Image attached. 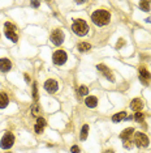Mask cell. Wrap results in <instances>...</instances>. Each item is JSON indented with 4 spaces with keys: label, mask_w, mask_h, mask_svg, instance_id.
I'll list each match as a JSON object with an SVG mask.
<instances>
[{
    "label": "cell",
    "mask_w": 151,
    "mask_h": 153,
    "mask_svg": "<svg viewBox=\"0 0 151 153\" xmlns=\"http://www.w3.org/2000/svg\"><path fill=\"white\" fill-rule=\"evenodd\" d=\"M91 20L96 26H104L111 20V13L104 9H98L91 15Z\"/></svg>",
    "instance_id": "6da1fadb"
},
{
    "label": "cell",
    "mask_w": 151,
    "mask_h": 153,
    "mask_svg": "<svg viewBox=\"0 0 151 153\" xmlns=\"http://www.w3.org/2000/svg\"><path fill=\"white\" fill-rule=\"evenodd\" d=\"M72 30H73V33H76L77 35L83 37V35H86L89 32V25L86 24V21L81 20V18H77V20H74V22L72 24Z\"/></svg>",
    "instance_id": "7a4b0ae2"
},
{
    "label": "cell",
    "mask_w": 151,
    "mask_h": 153,
    "mask_svg": "<svg viewBox=\"0 0 151 153\" xmlns=\"http://www.w3.org/2000/svg\"><path fill=\"white\" fill-rule=\"evenodd\" d=\"M15 144V135L10 132H7L3 135L1 140H0V148L1 149H9Z\"/></svg>",
    "instance_id": "3957f363"
},
{
    "label": "cell",
    "mask_w": 151,
    "mask_h": 153,
    "mask_svg": "<svg viewBox=\"0 0 151 153\" xmlns=\"http://www.w3.org/2000/svg\"><path fill=\"white\" fill-rule=\"evenodd\" d=\"M52 60H54V63L56 66H63L68 60V55H66V52L64 50H57L52 55Z\"/></svg>",
    "instance_id": "277c9868"
},
{
    "label": "cell",
    "mask_w": 151,
    "mask_h": 153,
    "mask_svg": "<svg viewBox=\"0 0 151 153\" xmlns=\"http://www.w3.org/2000/svg\"><path fill=\"white\" fill-rule=\"evenodd\" d=\"M134 141H136L138 148H147L150 144L149 137L142 132H136V135H134Z\"/></svg>",
    "instance_id": "5b68a950"
},
{
    "label": "cell",
    "mask_w": 151,
    "mask_h": 153,
    "mask_svg": "<svg viewBox=\"0 0 151 153\" xmlns=\"http://www.w3.org/2000/svg\"><path fill=\"white\" fill-rule=\"evenodd\" d=\"M64 41V34L60 29H55L51 34V42L55 44V46H60Z\"/></svg>",
    "instance_id": "8992f818"
},
{
    "label": "cell",
    "mask_w": 151,
    "mask_h": 153,
    "mask_svg": "<svg viewBox=\"0 0 151 153\" xmlns=\"http://www.w3.org/2000/svg\"><path fill=\"white\" fill-rule=\"evenodd\" d=\"M44 89H46L48 93H55V92L59 89V85H57V81L54 79H50L44 82Z\"/></svg>",
    "instance_id": "52a82bcc"
},
{
    "label": "cell",
    "mask_w": 151,
    "mask_h": 153,
    "mask_svg": "<svg viewBox=\"0 0 151 153\" xmlns=\"http://www.w3.org/2000/svg\"><path fill=\"white\" fill-rule=\"evenodd\" d=\"M96 68H98V71L102 72L103 76L107 77V79L110 80L111 82H113V81H115V77H113V75L111 73V71H110V68H108V67H106L104 64H98V66H96Z\"/></svg>",
    "instance_id": "ba28073f"
},
{
    "label": "cell",
    "mask_w": 151,
    "mask_h": 153,
    "mask_svg": "<svg viewBox=\"0 0 151 153\" xmlns=\"http://www.w3.org/2000/svg\"><path fill=\"white\" fill-rule=\"evenodd\" d=\"M10 68H12V63H10V60L7 59V58H1V59H0V71L1 72H8Z\"/></svg>",
    "instance_id": "9c48e42d"
},
{
    "label": "cell",
    "mask_w": 151,
    "mask_h": 153,
    "mask_svg": "<svg viewBox=\"0 0 151 153\" xmlns=\"http://www.w3.org/2000/svg\"><path fill=\"white\" fill-rule=\"evenodd\" d=\"M142 107H143V102H142V99H139V98H134L132 101V104H130V109H132L133 111H136V113L141 111Z\"/></svg>",
    "instance_id": "30bf717a"
},
{
    "label": "cell",
    "mask_w": 151,
    "mask_h": 153,
    "mask_svg": "<svg viewBox=\"0 0 151 153\" xmlns=\"http://www.w3.org/2000/svg\"><path fill=\"white\" fill-rule=\"evenodd\" d=\"M139 77H141V80H142V81H143V84H149V82H147V81H150L151 75H150L149 72L146 71V68L141 67V68H139Z\"/></svg>",
    "instance_id": "8fae6325"
},
{
    "label": "cell",
    "mask_w": 151,
    "mask_h": 153,
    "mask_svg": "<svg viewBox=\"0 0 151 153\" xmlns=\"http://www.w3.org/2000/svg\"><path fill=\"white\" fill-rule=\"evenodd\" d=\"M47 126V122L44 121V118H38L37 119V123H35V132L41 133L44 130V127Z\"/></svg>",
    "instance_id": "7c38bea8"
},
{
    "label": "cell",
    "mask_w": 151,
    "mask_h": 153,
    "mask_svg": "<svg viewBox=\"0 0 151 153\" xmlns=\"http://www.w3.org/2000/svg\"><path fill=\"white\" fill-rule=\"evenodd\" d=\"M85 104H86V106H87V107L94 109V107L98 106V98H96V97H94V96H90V97H87V98H86Z\"/></svg>",
    "instance_id": "4fadbf2b"
},
{
    "label": "cell",
    "mask_w": 151,
    "mask_h": 153,
    "mask_svg": "<svg viewBox=\"0 0 151 153\" xmlns=\"http://www.w3.org/2000/svg\"><path fill=\"white\" fill-rule=\"evenodd\" d=\"M9 104V99H8V96L5 93H0V109H5Z\"/></svg>",
    "instance_id": "5bb4252c"
},
{
    "label": "cell",
    "mask_w": 151,
    "mask_h": 153,
    "mask_svg": "<svg viewBox=\"0 0 151 153\" xmlns=\"http://www.w3.org/2000/svg\"><path fill=\"white\" fill-rule=\"evenodd\" d=\"M134 133V130L130 127V128H127L124 130V131L121 132V135H120V137L122 139V140H129V137Z\"/></svg>",
    "instance_id": "9a60e30c"
},
{
    "label": "cell",
    "mask_w": 151,
    "mask_h": 153,
    "mask_svg": "<svg viewBox=\"0 0 151 153\" xmlns=\"http://www.w3.org/2000/svg\"><path fill=\"white\" fill-rule=\"evenodd\" d=\"M127 118V113L125 111H120V113H117V114H115V115L112 116V122H121V121H124V119Z\"/></svg>",
    "instance_id": "2e32d148"
},
{
    "label": "cell",
    "mask_w": 151,
    "mask_h": 153,
    "mask_svg": "<svg viewBox=\"0 0 151 153\" xmlns=\"http://www.w3.org/2000/svg\"><path fill=\"white\" fill-rule=\"evenodd\" d=\"M77 49H78V51H81V52H86V51H89V50L91 49V44L86 43V42H81V43H78Z\"/></svg>",
    "instance_id": "e0dca14e"
},
{
    "label": "cell",
    "mask_w": 151,
    "mask_h": 153,
    "mask_svg": "<svg viewBox=\"0 0 151 153\" xmlns=\"http://www.w3.org/2000/svg\"><path fill=\"white\" fill-rule=\"evenodd\" d=\"M5 37L7 38H9L10 41H12L13 43H16L18 41V35L16 34L15 32H7V30H5Z\"/></svg>",
    "instance_id": "ac0fdd59"
},
{
    "label": "cell",
    "mask_w": 151,
    "mask_h": 153,
    "mask_svg": "<svg viewBox=\"0 0 151 153\" xmlns=\"http://www.w3.org/2000/svg\"><path fill=\"white\" fill-rule=\"evenodd\" d=\"M87 133H89V124H85V126L82 127V130H81V136H80V139L81 140H86L87 139Z\"/></svg>",
    "instance_id": "d6986e66"
},
{
    "label": "cell",
    "mask_w": 151,
    "mask_h": 153,
    "mask_svg": "<svg viewBox=\"0 0 151 153\" xmlns=\"http://www.w3.org/2000/svg\"><path fill=\"white\" fill-rule=\"evenodd\" d=\"M139 8H141L143 12H149L151 8V1H141L139 3Z\"/></svg>",
    "instance_id": "ffe728a7"
},
{
    "label": "cell",
    "mask_w": 151,
    "mask_h": 153,
    "mask_svg": "<svg viewBox=\"0 0 151 153\" xmlns=\"http://www.w3.org/2000/svg\"><path fill=\"white\" fill-rule=\"evenodd\" d=\"M33 98H34V104L38 102V88H37V84L33 85Z\"/></svg>",
    "instance_id": "44dd1931"
},
{
    "label": "cell",
    "mask_w": 151,
    "mask_h": 153,
    "mask_svg": "<svg viewBox=\"0 0 151 153\" xmlns=\"http://www.w3.org/2000/svg\"><path fill=\"white\" fill-rule=\"evenodd\" d=\"M87 93H89V88L85 87V85L80 87V89H78V94H80V96H86Z\"/></svg>",
    "instance_id": "7402d4cb"
},
{
    "label": "cell",
    "mask_w": 151,
    "mask_h": 153,
    "mask_svg": "<svg viewBox=\"0 0 151 153\" xmlns=\"http://www.w3.org/2000/svg\"><path fill=\"white\" fill-rule=\"evenodd\" d=\"M4 26H5V30H7V32H15L16 30V26L12 24V22H5Z\"/></svg>",
    "instance_id": "603a6c76"
},
{
    "label": "cell",
    "mask_w": 151,
    "mask_h": 153,
    "mask_svg": "<svg viewBox=\"0 0 151 153\" xmlns=\"http://www.w3.org/2000/svg\"><path fill=\"white\" fill-rule=\"evenodd\" d=\"M134 119H136L137 122H143L145 121V114H142L141 111H138V113H136V115H134Z\"/></svg>",
    "instance_id": "cb8c5ba5"
},
{
    "label": "cell",
    "mask_w": 151,
    "mask_h": 153,
    "mask_svg": "<svg viewBox=\"0 0 151 153\" xmlns=\"http://www.w3.org/2000/svg\"><path fill=\"white\" fill-rule=\"evenodd\" d=\"M124 148H125V149H132V148H133L132 143H130L129 140H124Z\"/></svg>",
    "instance_id": "d4e9b609"
},
{
    "label": "cell",
    "mask_w": 151,
    "mask_h": 153,
    "mask_svg": "<svg viewBox=\"0 0 151 153\" xmlns=\"http://www.w3.org/2000/svg\"><path fill=\"white\" fill-rule=\"evenodd\" d=\"M31 113H33V115H37V114H38V104H34V105H33Z\"/></svg>",
    "instance_id": "484cf974"
},
{
    "label": "cell",
    "mask_w": 151,
    "mask_h": 153,
    "mask_svg": "<svg viewBox=\"0 0 151 153\" xmlns=\"http://www.w3.org/2000/svg\"><path fill=\"white\" fill-rule=\"evenodd\" d=\"M124 44H125V41L124 39H119V43L116 44V49H121Z\"/></svg>",
    "instance_id": "4316f807"
},
{
    "label": "cell",
    "mask_w": 151,
    "mask_h": 153,
    "mask_svg": "<svg viewBox=\"0 0 151 153\" xmlns=\"http://www.w3.org/2000/svg\"><path fill=\"white\" fill-rule=\"evenodd\" d=\"M71 152H72V153H80V148H78L77 145H73V147L71 148Z\"/></svg>",
    "instance_id": "83f0119b"
},
{
    "label": "cell",
    "mask_w": 151,
    "mask_h": 153,
    "mask_svg": "<svg viewBox=\"0 0 151 153\" xmlns=\"http://www.w3.org/2000/svg\"><path fill=\"white\" fill-rule=\"evenodd\" d=\"M30 4H31V7H35V8H38L39 5H41V3H39V1H31V3H30Z\"/></svg>",
    "instance_id": "f1b7e54d"
},
{
    "label": "cell",
    "mask_w": 151,
    "mask_h": 153,
    "mask_svg": "<svg viewBox=\"0 0 151 153\" xmlns=\"http://www.w3.org/2000/svg\"><path fill=\"white\" fill-rule=\"evenodd\" d=\"M25 79H26V81H27V82H29V81H30V77H29V76H27V75H25Z\"/></svg>",
    "instance_id": "f546056e"
},
{
    "label": "cell",
    "mask_w": 151,
    "mask_h": 153,
    "mask_svg": "<svg viewBox=\"0 0 151 153\" xmlns=\"http://www.w3.org/2000/svg\"><path fill=\"white\" fill-rule=\"evenodd\" d=\"M104 153H115V152L112 151V149H108V151H106Z\"/></svg>",
    "instance_id": "4dcf8cb0"
},
{
    "label": "cell",
    "mask_w": 151,
    "mask_h": 153,
    "mask_svg": "<svg viewBox=\"0 0 151 153\" xmlns=\"http://www.w3.org/2000/svg\"><path fill=\"white\" fill-rule=\"evenodd\" d=\"M146 21H147V22H151V17H149V18H146Z\"/></svg>",
    "instance_id": "1f68e13d"
},
{
    "label": "cell",
    "mask_w": 151,
    "mask_h": 153,
    "mask_svg": "<svg viewBox=\"0 0 151 153\" xmlns=\"http://www.w3.org/2000/svg\"><path fill=\"white\" fill-rule=\"evenodd\" d=\"M7 153H9V152H7Z\"/></svg>",
    "instance_id": "d6a6232c"
}]
</instances>
